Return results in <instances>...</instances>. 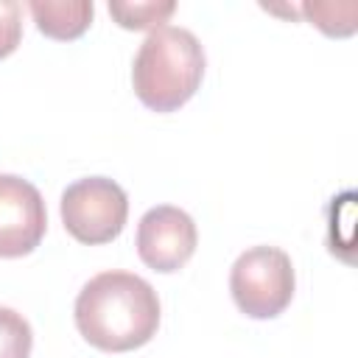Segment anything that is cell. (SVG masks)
Returning <instances> with one entry per match:
<instances>
[{
    "instance_id": "9c48e42d",
    "label": "cell",
    "mask_w": 358,
    "mask_h": 358,
    "mask_svg": "<svg viewBox=\"0 0 358 358\" xmlns=\"http://www.w3.org/2000/svg\"><path fill=\"white\" fill-rule=\"evenodd\" d=\"M302 14L330 36H347L355 31V3H305Z\"/></svg>"
},
{
    "instance_id": "52a82bcc",
    "label": "cell",
    "mask_w": 358,
    "mask_h": 358,
    "mask_svg": "<svg viewBox=\"0 0 358 358\" xmlns=\"http://www.w3.org/2000/svg\"><path fill=\"white\" fill-rule=\"evenodd\" d=\"M36 28L50 39H76L90 22L95 6L90 0H31L28 3Z\"/></svg>"
},
{
    "instance_id": "8992f818",
    "label": "cell",
    "mask_w": 358,
    "mask_h": 358,
    "mask_svg": "<svg viewBox=\"0 0 358 358\" xmlns=\"http://www.w3.org/2000/svg\"><path fill=\"white\" fill-rule=\"evenodd\" d=\"M48 213L42 193L22 176L0 173V257L34 252L45 235Z\"/></svg>"
},
{
    "instance_id": "30bf717a",
    "label": "cell",
    "mask_w": 358,
    "mask_h": 358,
    "mask_svg": "<svg viewBox=\"0 0 358 358\" xmlns=\"http://www.w3.org/2000/svg\"><path fill=\"white\" fill-rule=\"evenodd\" d=\"M31 344H34V333L28 319L0 305V358H28Z\"/></svg>"
},
{
    "instance_id": "277c9868",
    "label": "cell",
    "mask_w": 358,
    "mask_h": 358,
    "mask_svg": "<svg viewBox=\"0 0 358 358\" xmlns=\"http://www.w3.org/2000/svg\"><path fill=\"white\" fill-rule=\"evenodd\" d=\"M129 215V199L123 187L106 176H87L73 182L62 193V221L64 229L81 243H109L115 241Z\"/></svg>"
},
{
    "instance_id": "ba28073f",
    "label": "cell",
    "mask_w": 358,
    "mask_h": 358,
    "mask_svg": "<svg viewBox=\"0 0 358 358\" xmlns=\"http://www.w3.org/2000/svg\"><path fill=\"white\" fill-rule=\"evenodd\" d=\"M173 11H176L173 0H143V3L109 0V14L115 17L117 25H123L129 31H154V28L165 25V20Z\"/></svg>"
},
{
    "instance_id": "5b68a950",
    "label": "cell",
    "mask_w": 358,
    "mask_h": 358,
    "mask_svg": "<svg viewBox=\"0 0 358 358\" xmlns=\"http://www.w3.org/2000/svg\"><path fill=\"white\" fill-rule=\"evenodd\" d=\"M199 243V232L193 218L171 204L151 207L137 224V255L154 271H176L182 268Z\"/></svg>"
},
{
    "instance_id": "7a4b0ae2",
    "label": "cell",
    "mask_w": 358,
    "mask_h": 358,
    "mask_svg": "<svg viewBox=\"0 0 358 358\" xmlns=\"http://www.w3.org/2000/svg\"><path fill=\"white\" fill-rule=\"evenodd\" d=\"M204 76V48L187 28L159 25L143 39L131 84L137 98L154 112H173L193 98Z\"/></svg>"
},
{
    "instance_id": "8fae6325",
    "label": "cell",
    "mask_w": 358,
    "mask_h": 358,
    "mask_svg": "<svg viewBox=\"0 0 358 358\" xmlns=\"http://www.w3.org/2000/svg\"><path fill=\"white\" fill-rule=\"evenodd\" d=\"M22 39V8L17 0H0V59L17 50Z\"/></svg>"
},
{
    "instance_id": "3957f363",
    "label": "cell",
    "mask_w": 358,
    "mask_h": 358,
    "mask_svg": "<svg viewBox=\"0 0 358 358\" xmlns=\"http://www.w3.org/2000/svg\"><path fill=\"white\" fill-rule=\"evenodd\" d=\"M294 263L277 246H252L238 255L229 271L235 305L252 319H274L294 299Z\"/></svg>"
},
{
    "instance_id": "6da1fadb",
    "label": "cell",
    "mask_w": 358,
    "mask_h": 358,
    "mask_svg": "<svg viewBox=\"0 0 358 358\" xmlns=\"http://www.w3.org/2000/svg\"><path fill=\"white\" fill-rule=\"evenodd\" d=\"M76 327L103 352L137 350L159 327L157 291L131 271H101L76 296Z\"/></svg>"
}]
</instances>
